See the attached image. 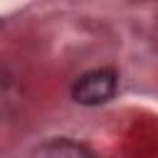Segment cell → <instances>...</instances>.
Wrapping results in <instances>:
<instances>
[{"label":"cell","mask_w":158,"mask_h":158,"mask_svg":"<svg viewBox=\"0 0 158 158\" xmlns=\"http://www.w3.org/2000/svg\"><path fill=\"white\" fill-rule=\"evenodd\" d=\"M114 91H116V74L111 69H94V72H86L77 79L72 96L77 104L96 106V104L109 101L114 96Z\"/></svg>","instance_id":"cell-1"},{"label":"cell","mask_w":158,"mask_h":158,"mask_svg":"<svg viewBox=\"0 0 158 158\" xmlns=\"http://www.w3.org/2000/svg\"><path fill=\"white\" fill-rule=\"evenodd\" d=\"M37 153H40V156H59V158H62V156H91L89 148H84V146H79V143H72L69 138L49 141V143L40 146Z\"/></svg>","instance_id":"cell-2"}]
</instances>
